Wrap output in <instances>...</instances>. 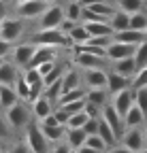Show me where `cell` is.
<instances>
[{
  "label": "cell",
  "instance_id": "obj_1",
  "mask_svg": "<svg viewBox=\"0 0 147 153\" xmlns=\"http://www.w3.org/2000/svg\"><path fill=\"white\" fill-rule=\"evenodd\" d=\"M34 45H56V47H70L72 41L66 32H62L60 28H41L39 34H34L32 38Z\"/></svg>",
  "mask_w": 147,
  "mask_h": 153
},
{
  "label": "cell",
  "instance_id": "obj_2",
  "mask_svg": "<svg viewBox=\"0 0 147 153\" xmlns=\"http://www.w3.org/2000/svg\"><path fill=\"white\" fill-rule=\"evenodd\" d=\"M26 145H28V149L34 151V153H45V151H49L51 143H49V138L43 134L41 123H28V126H26Z\"/></svg>",
  "mask_w": 147,
  "mask_h": 153
},
{
  "label": "cell",
  "instance_id": "obj_3",
  "mask_svg": "<svg viewBox=\"0 0 147 153\" xmlns=\"http://www.w3.org/2000/svg\"><path fill=\"white\" fill-rule=\"evenodd\" d=\"M119 147L126 151H143L145 149V134L141 128H126L122 138H119Z\"/></svg>",
  "mask_w": 147,
  "mask_h": 153
},
{
  "label": "cell",
  "instance_id": "obj_4",
  "mask_svg": "<svg viewBox=\"0 0 147 153\" xmlns=\"http://www.w3.org/2000/svg\"><path fill=\"white\" fill-rule=\"evenodd\" d=\"M7 121L11 123V128H26L32 119V115H30V108L22 102H15L13 106L7 108Z\"/></svg>",
  "mask_w": 147,
  "mask_h": 153
},
{
  "label": "cell",
  "instance_id": "obj_5",
  "mask_svg": "<svg viewBox=\"0 0 147 153\" xmlns=\"http://www.w3.org/2000/svg\"><path fill=\"white\" fill-rule=\"evenodd\" d=\"M24 34V24L22 19H11V17H4L0 22V38H7V41L15 43L17 38H22Z\"/></svg>",
  "mask_w": 147,
  "mask_h": 153
},
{
  "label": "cell",
  "instance_id": "obj_6",
  "mask_svg": "<svg viewBox=\"0 0 147 153\" xmlns=\"http://www.w3.org/2000/svg\"><path fill=\"white\" fill-rule=\"evenodd\" d=\"M47 7H49L47 0H26V2H19V4H17V15L24 17V19L41 17Z\"/></svg>",
  "mask_w": 147,
  "mask_h": 153
},
{
  "label": "cell",
  "instance_id": "obj_7",
  "mask_svg": "<svg viewBox=\"0 0 147 153\" xmlns=\"http://www.w3.org/2000/svg\"><path fill=\"white\" fill-rule=\"evenodd\" d=\"M64 17H66V11L58 4H51L45 9V13L41 15L39 19V24L41 28H60V24L64 22Z\"/></svg>",
  "mask_w": 147,
  "mask_h": 153
},
{
  "label": "cell",
  "instance_id": "obj_8",
  "mask_svg": "<svg viewBox=\"0 0 147 153\" xmlns=\"http://www.w3.org/2000/svg\"><path fill=\"white\" fill-rule=\"evenodd\" d=\"M134 51H137V45L122 43V41H115L113 38L107 47V60L115 62V60H122V57H130V55H134Z\"/></svg>",
  "mask_w": 147,
  "mask_h": 153
},
{
  "label": "cell",
  "instance_id": "obj_9",
  "mask_svg": "<svg viewBox=\"0 0 147 153\" xmlns=\"http://www.w3.org/2000/svg\"><path fill=\"white\" fill-rule=\"evenodd\" d=\"M111 104L117 108V113L124 117V115H126L128 111H130V106L134 104V87H126V89H122V91L113 94Z\"/></svg>",
  "mask_w": 147,
  "mask_h": 153
},
{
  "label": "cell",
  "instance_id": "obj_10",
  "mask_svg": "<svg viewBox=\"0 0 147 153\" xmlns=\"http://www.w3.org/2000/svg\"><path fill=\"white\" fill-rule=\"evenodd\" d=\"M102 119L115 130L117 138H122V134H124V130H126V123H124V117L117 113V108H115L113 104H104V106H102Z\"/></svg>",
  "mask_w": 147,
  "mask_h": 153
},
{
  "label": "cell",
  "instance_id": "obj_11",
  "mask_svg": "<svg viewBox=\"0 0 147 153\" xmlns=\"http://www.w3.org/2000/svg\"><path fill=\"white\" fill-rule=\"evenodd\" d=\"M83 81H85L87 89H90V87H107V83H109V72H107L104 68H85Z\"/></svg>",
  "mask_w": 147,
  "mask_h": 153
},
{
  "label": "cell",
  "instance_id": "obj_12",
  "mask_svg": "<svg viewBox=\"0 0 147 153\" xmlns=\"http://www.w3.org/2000/svg\"><path fill=\"white\" fill-rule=\"evenodd\" d=\"M34 49H36V45L34 43H19V45H15V49H13V62L17 64V66H28L30 64V60H32V55H34Z\"/></svg>",
  "mask_w": 147,
  "mask_h": 153
},
{
  "label": "cell",
  "instance_id": "obj_13",
  "mask_svg": "<svg viewBox=\"0 0 147 153\" xmlns=\"http://www.w3.org/2000/svg\"><path fill=\"white\" fill-rule=\"evenodd\" d=\"M104 60L107 57L87 53V51H75V64L81 68H104Z\"/></svg>",
  "mask_w": 147,
  "mask_h": 153
},
{
  "label": "cell",
  "instance_id": "obj_14",
  "mask_svg": "<svg viewBox=\"0 0 147 153\" xmlns=\"http://www.w3.org/2000/svg\"><path fill=\"white\" fill-rule=\"evenodd\" d=\"M126 87H132V76L119 74V72H115V70L109 72V83H107L109 94L113 96V94H117V91H122V89H126Z\"/></svg>",
  "mask_w": 147,
  "mask_h": 153
},
{
  "label": "cell",
  "instance_id": "obj_15",
  "mask_svg": "<svg viewBox=\"0 0 147 153\" xmlns=\"http://www.w3.org/2000/svg\"><path fill=\"white\" fill-rule=\"evenodd\" d=\"M113 38H115V41H122V43H130V45H139V43H143L145 38H147V34H145L143 30H134V28H126V30H122V32H113Z\"/></svg>",
  "mask_w": 147,
  "mask_h": 153
},
{
  "label": "cell",
  "instance_id": "obj_16",
  "mask_svg": "<svg viewBox=\"0 0 147 153\" xmlns=\"http://www.w3.org/2000/svg\"><path fill=\"white\" fill-rule=\"evenodd\" d=\"M145 121H147V115L143 113V108H141L137 102L130 106V111L124 115V123H126V128H141Z\"/></svg>",
  "mask_w": 147,
  "mask_h": 153
},
{
  "label": "cell",
  "instance_id": "obj_17",
  "mask_svg": "<svg viewBox=\"0 0 147 153\" xmlns=\"http://www.w3.org/2000/svg\"><path fill=\"white\" fill-rule=\"evenodd\" d=\"M85 138H87L85 128H68L66 130V143L70 149H83Z\"/></svg>",
  "mask_w": 147,
  "mask_h": 153
},
{
  "label": "cell",
  "instance_id": "obj_18",
  "mask_svg": "<svg viewBox=\"0 0 147 153\" xmlns=\"http://www.w3.org/2000/svg\"><path fill=\"white\" fill-rule=\"evenodd\" d=\"M113 70L119 72V74H126V76H134L137 70H139L134 55H130V57H122V60H115V62H113Z\"/></svg>",
  "mask_w": 147,
  "mask_h": 153
},
{
  "label": "cell",
  "instance_id": "obj_19",
  "mask_svg": "<svg viewBox=\"0 0 147 153\" xmlns=\"http://www.w3.org/2000/svg\"><path fill=\"white\" fill-rule=\"evenodd\" d=\"M15 102H19V94H17V89L7 85V83H0V106L7 111Z\"/></svg>",
  "mask_w": 147,
  "mask_h": 153
},
{
  "label": "cell",
  "instance_id": "obj_20",
  "mask_svg": "<svg viewBox=\"0 0 147 153\" xmlns=\"http://www.w3.org/2000/svg\"><path fill=\"white\" fill-rule=\"evenodd\" d=\"M109 89L107 87H90L87 91H85V100L87 102H94V104H98V106H104V104H109L107 100H109Z\"/></svg>",
  "mask_w": 147,
  "mask_h": 153
},
{
  "label": "cell",
  "instance_id": "obj_21",
  "mask_svg": "<svg viewBox=\"0 0 147 153\" xmlns=\"http://www.w3.org/2000/svg\"><path fill=\"white\" fill-rule=\"evenodd\" d=\"M51 104H53V100H49L47 96L43 94L39 100L32 102V113H34V117H36V119H45L47 115H51Z\"/></svg>",
  "mask_w": 147,
  "mask_h": 153
},
{
  "label": "cell",
  "instance_id": "obj_22",
  "mask_svg": "<svg viewBox=\"0 0 147 153\" xmlns=\"http://www.w3.org/2000/svg\"><path fill=\"white\" fill-rule=\"evenodd\" d=\"M41 130H43L45 136L49 138V143H58V140L66 138L68 126H66V123H58V126H43V123H41Z\"/></svg>",
  "mask_w": 147,
  "mask_h": 153
},
{
  "label": "cell",
  "instance_id": "obj_23",
  "mask_svg": "<svg viewBox=\"0 0 147 153\" xmlns=\"http://www.w3.org/2000/svg\"><path fill=\"white\" fill-rule=\"evenodd\" d=\"M109 24H111L113 32H122L126 28H130V13H126V11H115L111 17H109Z\"/></svg>",
  "mask_w": 147,
  "mask_h": 153
},
{
  "label": "cell",
  "instance_id": "obj_24",
  "mask_svg": "<svg viewBox=\"0 0 147 153\" xmlns=\"http://www.w3.org/2000/svg\"><path fill=\"white\" fill-rule=\"evenodd\" d=\"M68 36H70L72 45H83V43H90V41H92V34H90V30L85 28L83 22L77 24L75 28H72V30L68 32Z\"/></svg>",
  "mask_w": 147,
  "mask_h": 153
},
{
  "label": "cell",
  "instance_id": "obj_25",
  "mask_svg": "<svg viewBox=\"0 0 147 153\" xmlns=\"http://www.w3.org/2000/svg\"><path fill=\"white\" fill-rule=\"evenodd\" d=\"M17 76H19V68H15V64L4 62L0 66V83H7V85H15Z\"/></svg>",
  "mask_w": 147,
  "mask_h": 153
},
{
  "label": "cell",
  "instance_id": "obj_26",
  "mask_svg": "<svg viewBox=\"0 0 147 153\" xmlns=\"http://www.w3.org/2000/svg\"><path fill=\"white\" fill-rule=\"evenodd\" d=\"M92 36H113V28L109 22H83Z\"/></svg>",
  "mask_w": 147,
  "mask_h": 153
},
{
  "label": "cell",
  "instance_id": "obj_27",
  "mask_svg": "<svg viewBox=\"0 0 147 153\" xmlns=\"http://www.w3.org/2000/svg\"><path fill=\"white\" fill-rule=\"evenodd\" d=\"M104 149H109V147L102 140L100 134H87L85 145H83V151H104Z\"/></svg>",
  "mask_w": 147,
  "mask_h": 153
},
{
  "label": "cell",
  "instance_id": "obj_28",
  "mask_svg": "<svg viewBox=\"0 0 147 153\" xmlns=\"http://www.w3.org/2000/svg\"><path fill=\"white\" fill-rule=\"evenodd\" d=\"M79 72L77 70H68V72H64V76H62V94L64 91H68V89H75V87H79ZM60 94V96H62Z\"/></svg>",
  "mask_w": 147,
  "mask_h": 153
},
{
  "label": "cell",
  "instance_id": "obj_29",
  "mask_svg": "<svg viewBox=\"0 0 147 153\" xmlns=\"http://www.w3.org/2000/svg\"><path fill=\"white\" fill-rule=\"evenodd\" d=\"M24 74V79L30 83V85H45L43 83V74L39 68H34V66H26V70L22 72Z\"/></svg>",
  "mask_w": 147,
  "mask_h": 153
},
{
  "label": "cell",
  "instance_id": "obj_30",
  "mask_svg": "<svg viewBox=\"0 0 147 153\" xmlns=\"http://www.w3.org/2000/svg\"><path fill=\"white\" fill-rule=\"evenodd\" d=\"M81 98H85V91L81 89V87H75V89H68V91H64L60 98H58V104H66V102H75V100H81Z\"/></svg>",
  "mask_w": 147,
  "mask_h": 153
},
{
  "label": "cell",
  "instance_id": "obj_31",
  "mask_svg": "<svg viewBox=\"0 0 147 153\" xmlns=\"http://www.w3.org/2000/svg\"><path fill=\"white\" fill-rule=\"evenodd\" d=\"M143 4H145V0H117V7L122 11H126V13H130V15L137 13V11H141Z\"/></svg>",
  "mask_w": 147,
  "mask_h": 153
},
{
  "label": "cell",
  "instance_id": "obj_32",
  "mask_svg": "<svg viewBox=\"0 0 147 153\" xmlns=\"http://www.w3.org/2000/svg\"><path fill=\"white\" fill-rule=\"evenodd\" d=\"M87 119H90V115H87L85 108H83V111H77L75 115H70V119L66 121V126H68V128H83V126L87 123Z\"/></svg>",
  "mask_w": 147,
  "mask_h": 153
},
{
  "label": "cell",
  "instance_id": "obj_33",
  "mask_svg": "<svg viewBox=\"0 0 147 153\" xmlns=\"http://www.w3.org/2000/svg\"><path fill=\"white\" fill-rule=\"evenodd\" d=\"M130 28L145 32V30H147V13H143V11L132 13V15H130Z\"/></svg>",
  "mask_w": 147,
  "mask_h": 153
},
{
  "label": "cell",
  "instance_id": "obj_34",
  "mask_svg": "<svg viewBox=\"0 0 147 153\" xmlns=\"http://www.w3.org/2000/svg\"><path fill=\"white\" fill-rule=\"evenodd\" d=\"M60 94H62V79H58V81H53L51 85H45V96L49 100H53V102H58V98H60Z\"/></svg>",
  "mask_w": 147,
  "mask_h": 153
},
{
  "label": "cell",
  "instance_id": "obj_35",
  "mask_svg": "<svg viewBox=\"0 0 147 153\" xmlns=\"http://www.w3.org/2000/svg\"><path fill=\"white\" fill-rule=\"evenodd\" d=\"M134 60H137V66H139V68H143V66L147 64V38H145L143 43H139V45H137Z\"/></svg>",
  "mask_w": 147,
  "mask_h": 153
},
{
  "label": "cell",
  "instance_id": "obj_36",
  "mask_svg": "<svg viewBox=\"0 0 147 153\" xmlns=\"http://www.w3.org/2000/svg\"><path fill=\"white\" fill-rule=\"evenodd\" d=\"M15 89H17V94H19V98L28 100V94H30V83L24 79V74L17 76V81H15Z\"/></svg>",
  "mask_w": 147,
  "mask_h": 153
},
{
  "label": "cell",
  "instance_id": "obj_37",
  "mask_svg": "<svg viewBox=\"0 0 147 153\" xmlns=\"http://www.w3.org/2000/svg\"><path fill=\"white\" fill-rule=\"evenodd\" d=\"M132 87H134V89H137V87H147V64H145L143 68H139L137 74L132 76Z\"/></svg>",
  "mask_w": 147,
  "mask_h": 153
},
{
  "label": "cell",
  "instance_id": "obj_38",
  "mask_svg": "<svg viewBox=\"0 0 147 153\" xmlns=\"http://www.w3.org/2000/svg\"><path fill=\"white\" fill-rule=\"evenodd\" d=\"M81 13H83V4L79 2V0L66 7V17H68V19H75V22H79V19H81Z\"/></svg>",
  "mask_w": 147,
  "mask_h": 153
},
{
  "label": "cell",
  "instance_id": "obj_39",
  "mask_svg": "<svg viewBox=\"0 0 147 153\" xmlns=\"http://www.w3.org/2000/svg\"><path fill=\"white\" fill-rule=\"evenodd\" d=\"M134 102L143 108V113L147 115V87H137L134 89Z\"/></svg>",
  "mask_w": 147,
  "mask_h": 153
},
{
  "label": "cell",
  "instance_id": "obj_40",
  "mask_svg": "<svg viewBox=\"0 0 147 153\" xmlns=\"http://www.w3.org/2000/svg\"><path fill=\"white\" fill-rule=\"evenodd\" d=\"M62 76H64L62 68H60V66H56V68H53V70H51L49 74H45V76H43V83H45V85H51L53 81H58V79H62Z\"/></svg>",
  "mask_w": 147,
  "mask_h": 153
},
{
  "label": "cell",
  "instance_id": "obj_41",
  "mask_svg": "<svg viewBox=\"0 0 147 153\" xmlns=\"http://www.w3.org/2000/svg\"><path fill=\"white\" fill-rule=\"evenodd\" d=\"M87 134H98V128H100V117H90L87 123L83 126Z\"/></svg>",
  "mask_w": 147,
  "mask_h": 153
},
{
  "label": "cell",
  "instance_id": "obj_42",
  "mask_svg": "<svg viewBox=\"0 0 147 153\" xmlns=\"http://www.w3.org/2000/svg\"><path fill=\"white\" fill-rule=\"evenodd\" d=\"M15 49V43L7 41V38H0V57H7L9 53H13Z\"/></svg>",
  "mask_w": 147,
  "mask_h": 153
},
{
  "label": "cell",
  "instance_id": "obj_43",
  "mask_svg": "<svg viewBox=\"0 0 147 153\" xmlns=\"http://www.w3.org/2000/svg\"><path fill=\"white\" fill-rule=\"evenodd\" d=\"M75 26H77V22H75V19H68V17H64V22L60 24V30L68 34V32H70L72 28H75Z\"/></svg>",
  "mask_w": 147,
  "mask_h": 153
},
{
  "label": "cell",
  "instance_id": "obj_44",
  "mask_svg": "<svg viewBox=\"0 0 147 153\" xmlns=\"http://www.w3.org/2000/svg\"><path fill=\"white\" fill-rule=\"evenodd\" d=\"M56 66H58L56 62H45V64H41V66H36V68H39V70H41V74L45 76V74H49V72H51L53 68H56Z\"/></svg>",
  "mask_w": 147,
  "mask_h": 153
},
{
  "label": "cell",
  "instance_id": "obj_45",
  "mask_svg": "<svg viewBox=\"0 0 147 153\" xmlns=\"http://www.w3.org/2000/svg\"><path fill=\"white\" fill-rule=\"evenodd\" d=\"M9 121H7V117H0V136H7L9 134Z\"/></svg>",
  "mask_w": 147,
  "mask_h": 153
},
{
  "label": "cell",
  "instance_id": "obj_46",
  "mask_svg": "<svg viewBox=\"0 0 147 153\" xmlns=\"http://www.w3.org/2000/svg\"><path fill=\"white\" fill-rule=\"evenodd\" d=\"M4 17H7V7H4V2H2V0H0V22H2Z\"/></svg>",
  "mask_w": 147,
  "mask_h": 153
},
{
  "label": "cell",
  "instance_id": "obj_47",
  "mask_svg": "<svg viewBox=\"0 0 147 153\" xmlns=\"http://www.w3.org/2000/svg\"><path fill=\"white\" fill-rule=\"evenodd\" d=\"M79 2H81L83 7H92V4H94V2H98V0H79Z\"/></svg>",
  "mask_w": 147,
  "mask_h": 153
},
{
  "label": "cell",
  "instance_id": "obj_48",
  "mask_svg": "<svg viewBox=\"0 0 147 153\" xmlns=\"http://www.w3.org/2000/svg\"><path fill=\"white\" fill-rule=\"evenodd\" d=\"M143 134H145V149H147V123H145V128H143Z\"/></svg>",
  "mask_w": 147,
  "mask_h": 153
},
{
  "label": "cell",
  "instance_id": "obj_49",
  "mask_svg": "<svg viewBox=\"0 0 147 153\" xmlns=\"http://www.w3.org/2000/svg\"><path fill=\"white\" fill-rule=\"evenodd\" d=\"M13 2H15V4H19V2H26V0H13Z\"/></svg>",
  "mask_w": 147,
  "mask_h": 153
},
{
  "label": "cell",
  "instance_id": "obj_50",
  "mask_svg": "<svg viewBox=\"0 0 147 153\" xmlns=\"http://www.w3.org/2000/svg\"><path fill=\"white\" fill-rule=\"evenodd\" d=\"M2 64H4V57H0V66H2Z\"/></svg>",
  "mask_w": 147,
  "mask_h": 153
},
{
  "label": "cell",
  "instance_id": "obj_51",
  "mask_svg": "<svg viewBox=\"0 0 147 153\" xmlns=\"http://www.w3.org/2000/svg\"><path fill=\"white\" fill-rule=\"evenodd\" d=\"M47 2H56V0H47Z\"/></svg>",
  "mask_w": 147,
  "mask_h": 153
},
{
  "label": "cell",
  "instance_id": "obj_52",
  "mask_svg": "<svg viewBox=\"0 0 147 153\" xmlns=\"http://www.w3.org/2000/svg\"><path fill=\"white\" fill-rule=\"evenodd\" d=\"M145 34H147V30H145Z\"/></svg>",
  "mask_w": 147,
  "mask_h": 153
},
{
  "label": "cell",
  "instance_id": "obj_53",
  "mask_svg": "<svg viewBox=\"0 0 147 153\" xmlns=\"http://www.w3.org/2000/svg\"><path fill=\"white\" fill-rule=\"evenodd\" d=\"M145 2H147V0H145Z\"/></svg>",
  "mask_w": 147,
  "mask_h": 153
}]
</instances>
